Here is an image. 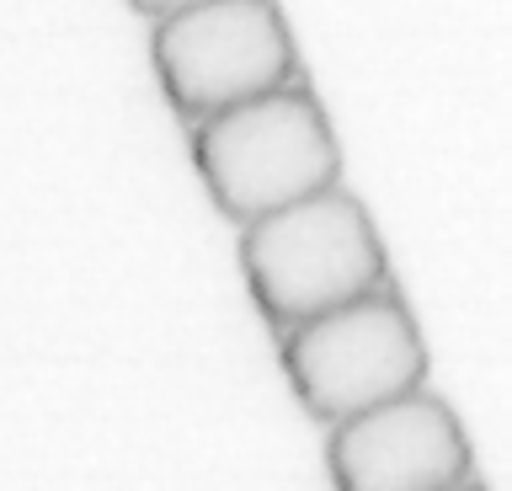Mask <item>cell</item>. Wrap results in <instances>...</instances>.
<instances>
[{
    "label": "cell",
    "mask_w": 512,
    "mask_h": 491,
    "mask_svg": "<svg viewBox=\"0 0 512 491\" xmlns=\"http://www.w3.org/2000/svg\"><path fill=\"white\" fill-rule=\"evenodd\" d=\"M278 358L315 422H347L427 379V342L390 283L278 331Z\"/></svg>",
    "instance_id": "cell-3"
},
{
    "label": "cell",
    "mask_w": 512,
    "mask_h": 491,
    "mask_svg": "<svg viewBox=\"0 0 512 491\" xmlns=\"http://www.w3.org/2000/svg\"><path fill=\"white\" fill-rule=\"evenodd\" d=\"M443 491H480L475 481H454V486H443Z\"/></svg>",
    "instance_id": "cell-7"
},
{
    "label": "cell",
    "mask_w": 512,
    "mask_h": 491,
    "mask_svg": "<svg viewBox=\"0 0 512 491\" xmlns=\"http://www.w3.org/2000/svg\"><path fill=\"white\" fill-rule=\"evenodd\" d=\"M192 166L214 209L230 225H251L294 198L336 187L342 145L315 91L304 81H288L192 123Z\"/></svg>",
    "instance_id": "cell-1"
},
{
    "label": "cell",
    "mask_w": 512,
    "mask_h": 491,
    "mask_svg": "<svg viewBox=\"0 0 512 491\" xmlns=\"http://www.w3.org/2000/svg\"><path fill=\"white\" fill-rule=\"evenodd\" d=\"M150 65L187 123L299 81V54L278 0H198L155 22Z\"/></svg>",
    "instance_id": "cell-4"
},
{
    "label": "cell",
    "mask_w": 512,
    "mask_h": 491,
    "mask_svg": "<svg viewBox=\"0 0 512 491\" xmlns=\"http://www.w3.org/2000/svg\"><path fill=\"white\" fill-rule=\"evenodd\" d=\"M128 6H134L139 17L160 22V17H171V11H187V6H198V0H128Z\"/></svg>",
    "instance_id": "cell-6"
},
{
    "label": "cell",
    "mask_w": 512,
    "mask_h": 491,
    "mask_svg": "<svg viewBox=\"0 0 512 491\" xmlns=\"http://www.w3.org/2000/svg\"><path fill=\"white\" fill-rule=\"evenodd\" d=\"M240 273L278 331L390 283L374 219L342 187H320L240 225Z\"/></svg>",
    "instance_id": "cell-2"
},
{
    "label": "cell",
    "mask_w": 512,
    "mask_h": 491,
    "mask_svg": "<svg viewBox=\"0 0 512 491\" xmlns=\"http://www.w3.org/2000/svg\"><path fill=\"white\" fill-rule=\"evenodd\" d=\"M475 454L459 417L422 385L331 422L326 475L336 491H443L470 481Z\"/></svg>",
    "instance_id": "cell-5"
}]
</instances>
